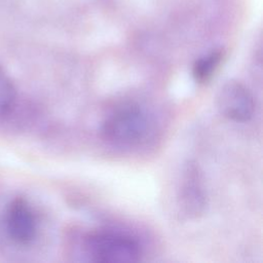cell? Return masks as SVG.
Listing matches in <instances>:
<instances>
[{"mask_svg":"<svg viewBox=\"0 0 263 263\" xmlns=\"http://www.w3.org/2000/svg\"><path fill=\"white\" fill-rule=\"evenodd\" d=\"M149 129L148 117L144 110L133 103L116 107L102 124L104 138L119 146H134L141 143Z\"/></svg>","mask_w":263,"mask_h":263,"instance_id":"2","label":"cell"},{"mask_svg":"<svg viewBox=\"0 0 263 263\" xmlns=\"http://www.w3.org/2000/svg\"><path fill=\"white\" fill-rule=\"evenodd\" d=\"M179 204L188 217L196 218L205 209L206 197L202 177L198 166L188 162L183 171L179 192Z\"/></svg>","mask_w":263,"mask_h":263,"instance_id":"5","label":"cell"},{"mask_svg":"<svg viewBox=\"0 0 263 263\" xmlns=\"http://www.w3.org/2000/svg\"><path fill=\"white\" fill-rule=\"evenodd\" d=\"M221 51H213L195 61L192 68V75L196 82H206L216 72L222 60Z\"/></svg>","mask_w":263,"mask_h":263,"instance_id":"7","label":"cell"},{"mask_svg":"<svg viewBox=\"0 0 263 263\" xmlns=\"http://www.w3.org/2000/svg\"><path fill=\"white\" fill-rule=\"evenodd\" d=\"M17 92L9 75L0 66V119L8 117L14 110Z\"/></svg>","mask_w":263,"mask_h":263,"instance_id":"6","label":"cell"},{"mask_svg":"<svg viewBox=\"0 0 263 263\" xmlns=\"http://www.w3.org/2000/svg\"><path fill=\"white\" fill-rule=\"evenodd\" d=\"M220 113L235 122L250 120L255 112V99L251 90L237 80H229L222 85L217 96Z\"/></svg>","mask_w":263,"mask_h":263,"instance_id":"3","label":"cell"},{"mask_svg":"<svg viewBox=\"0 0 263 263\" xmlns=\"http://www.w3.org/2000/svg\"><path fill=\"white\" fill-rule=\"evenodd\" d=\"M4 229L17 245L31 243L37 234V220L30 203L22 197L12 199L4 213Z\"/></svg>","mask_w":263,"mask_h":263,"instance_id":"4","label":"cell"},{"mask_svg":"<svg viewBox=\"0 0 263 263\" xmlns=\"http://www.w3.org/2000/svg\"><path fill=\"white\" fill-rule=\"evenodd\" d=\"M89 258L103 263H130L140 260L142 249L133 236L113 230H97L84 237Z\"/></svg>","mask_w":263,"mask_h":263,"instance_id":"1","label":"cell"}]
</instances>
